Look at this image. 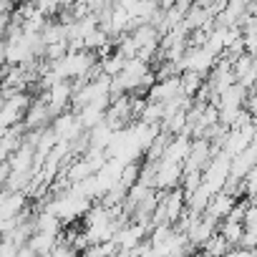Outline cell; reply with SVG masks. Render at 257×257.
Masks as SVG:
<instances>
[{
    "mask_svg": "<svg viewBox=\"0 0 257 257\" xmlns=\"http://www.w3.org/2000/svg\"><path fill=\"white\" fill-rule=\"evenodd\" d=\"M232 209H234V194L222 189V192H217V194L212 197V202L207 204L204 214L219 222V219H227V217L232 214Z\"/></svg>",
    "mask_w": 257,
    "mask_h": 257,
    "instance_id": "6da1fadb",
    "label": "cell"
},
{
    "mask_svg": "<svg viewBox=\"0 0 257 257\" xmlns=\"http://www.w3.org/2000/svg\"><path fill=\"white\" fill-rule=\"evenodd\" d=\"M51 257H81V254L76 252V247H73V244H68V242H58V244L53 247Z\"/></svg>",
    "mask_w": 257,
    "mask_h": 257,
    "instance_id": "7a4b0ae2",
    "label": "cell"
},
{
    "mask_svg": "<svg viewBox=\"0 0 257 257\" xmlns=\"http://www.w3.org/2000/svg\"><path fill=\"white\" fill-rule=\"evenodd\" d=\"M43 257H51V254H43Z\"/></svg>",
    "mask_w": 257,
    "mask_h": 257,
    "instance_id": "3957f363",
    "label": "cell"
}]
</instances>
